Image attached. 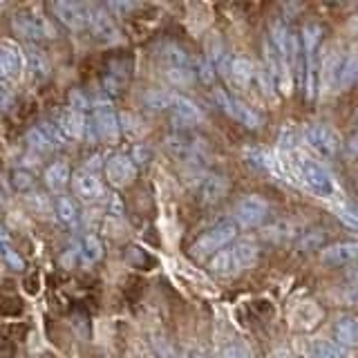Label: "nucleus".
Wrapping results in <instances>:
<instances>
[{
	"mask_svg": "<svg viewBox=\"0 0 358 358\" xmlns=\"http://www.w3.org/2000/svg\"><path fill=\"white\" fill-rule=\"evenodd\" d=\"M150 345L157 358H184V354L179 352L171 341L164 338V336H152Z\"/></svg>",
	"mask_w": 358,
	"mask_h": 358,
	"instance_id": "obj_31",
	"label": "nucleus"
},
{
	"mask_svg": "<svg viewBox=\"0 0 358 358\" xmlns=\"http://www.w3.org/2000/svg\"><path fill=\"white\" fill-rule=\"evenodd\" d=\"M137 162H134L132 155H126V152H115L110 155L106 164H103V173H106V179L112 188H128L134 184V179H137Z\"/></svg>",
	"mask_w": 358,
	"mask_h": 358,
	"instance_id": "obj_10",
	"label": "nucleus"
},
{
	"mask_svg": "<svg viewBox=\"0 0 358 358\" xmlns=\"http://www.w3.org/2000/svg\"><path fill=\"white\" fill-rule=\"evenodd\" d=\"M72 171L65 162H52L43 173V182L52 193H61V190L72 182Z\"/></svg>",
	"mask_w": 358,
	"mask_h": 358,
	"instance_id": "obj_26",
	"label": "nucleus"
},
{
	"mask_svg": "<svg viewBox=\"0 0 358 358\" xmlns=\"http://www.w3.org/2000/svg\"><path fill=\"white\" fill-rule=\"evenodd\" d=\"M197 76H199L204 83H213V81H215V65H213L210 61H201V63H197Z\"/></svg>",
	"mask_w": 358,
	"mask_h": 358,
	"instance_id": "obj_37",
	"label": "nucleus"
},
{
	"mask_svg": "<svg viewBox=\"0 0 358 358\" xmlns=\"http://www.w3.org/2000/svg\"><path fill=\"white\" fill-rule=\"evenodd\" d=\"M220 358H253L251 352L242 345H227L220 352Z\"/></svg>",
	"mask_w": 358,
	"mask_h": 358,
	"instance_id": "obj_36",
	"label": "nucleus"
},
{
	"mask_svg": "<svg viewBox=\"0 0 358 358\" xmlns=\"http://www.w3.org/2000/svg\"><path fill=\"white\" fill-rule=\"evenodd\" d=\"M257 257H260L257 244L253 240H240L227 246L224 251H220L215 257H210L208 268H210V273L217 278H235L244 273L246 268L255 266Z\"/></svg>",
	"mask_w": 358,
	"mask_h": 358,
	"instance_id": "obj_1",
	"label": "nucleus"
},
{
	"mask_svg": "<svg viewBox=\"0 0 358 358\" xmlns=\"http://www.w3.org/2000/svg\"><path fill=\"white\" fill-rule=\"evenodd\" d=\"M320 260L329 266H343L358 262V242H336L320 249Z\"/></svg>",
	"mask_w": 358,
	"mask_h": 358,
	"instance_id": "obj_20",
	"label": "nucleus"
},
{
	"mask_svg": "<svg viewBox=\"0 0 358 358\" xmlns=\"http://www.w3.org/2000/svg\"><path fill=\"white\" fill-rule=\"evenodd\" d=\"M11 27H14V31L25 41H43V38L56 36V29L52 22L45 16H41L38 11H31V9L14 14V18H11Z\"/></svg>",
	"mask_w": 358,
	"mask_h": 358,
	"instance_id": "obj_7",
	"label": "nucleus"
},
{
	"mask_svg": "<svg viewBox=\"0 0 358 358\" xmlns=\"http://www.w3.org/2000/svg\"><path fill=\"white\" fill-rule=\"evenodd\" d=\"M90 128H92L94 137L106 141V143H117V139L121 137V121L117 117V112L110 106L101 103L92 110V119H90Z\"/></svg>",
	"mask_w": 358,
	"mask_h": 358,
	"instance_id": "obj_14",
	"label": "nucleus"
},
{
	"mask_svg": "<svg viewBox=\"0 0 358 358\" xmlns=\"http://www.w3.org/2000/svg\"><path fill=\"white\" fill-rule=\"evenodd\" d=\"M345 150L350 157H358V134H354V137H350V141L345 143Z\"/></svg>",
	"mask_w": 358,
	"mask_h": 358,
	"instance_id": "obj_38",
	"label": "nucleus"
},
{
	"mask_svg": "<svg viewBox=\"0 0 358 358\" xmlns=\"http://www.w3.org/2000/svg\"><path fill=\"white\" fill-rule=\"evenodd\" d=\"M298 175L313 195L329 199L336 193V184L331 173L320 162H313L309 157H300L298 159Z\"/></svg>",
	"mask_w": 358,
	"mask_h": 358,
	"instance_id": "obj_5",
	"label": "nucleus"
},
{
	"mask_svg": "<svg viewBox=\"0 0 358 358\" xmlns=\"http://www.w3.org/2000/svg\"><path fill=\"white\" fill-rule=\"evenodd\" d=\"M56 215L67 227H76L78 224V208L70 197H56Z\"/></svg>",
	"mask_w": 358,
	"mask_h": 358,
	"instance_id": "obj_29",
	"label": "nucleus"
},
{
	"mask_svg": "<svg viewBox=\"0 0 358 358\" xmlns=\"http://www.w3.org/2000/svg\"><path fill=\"white\" fill-rule=\"evenodd\" d=\"M3 257H5V264L9 268H14V271H22L25 268V260L18 255V251H14L9 246V240H7V235H5V251H3Z\"/></svg>",
	"mask_w": 358,
	"mask_h": 358,
	"instance_id": "obj_34",
	"label": "nucleus"
},
{
	"mask_svg": "<svg viewBox=\"0 0 358 358\" xmlns=\"http://www.w3.org/2000/svg\"><path fill=\"white\" fill-rule=\"evenodd\" d=\"M264 61H266V74L273 81V85L282 94H289L291 87H294V67L273 48V43L268 38L264 41Z\"/></svg>",
	"mask_w": 358,
	"mask_h": 358,
	"instance_id": "obj_12",
	"label": "nucleus"
},
{
	"mask_svg": "<svg viewBox=\"0 0 358 358\" xmlns=\"http://www.w3.org/2000/svg\"><path fill=\"white\" fill-rule=\"evenodd\" d=\"M159 59L164 65V76L177 87H186L197 78V65L193 59L177 45L168 43L159 50Z\"/></svg>",
	"mask_w": 358,
	"mask_h": 358,
	"instance_id": "obj_2",
	"label": "nucleus"
},
{
	"mask_svg": "<svg viewBox=\"0 0 358 358\" xmlns=\"http://www.w3.org/2000/svg\"><path fill=\"white\" fill-rule=\"evenodd\" d=\"M305 141L313 152H318L322 157V159H334V157L341 152L338 134L329 126H324V123H311V126H307Z\"/></svg>",
	"mask_w": 358,
	"mask_h": 358,
	"instance_id": "obj_13",
	"label": "nucleus"
},
{
	"mask_svg": "<svg viewBox=\"0 0 358 358\" xmlns=\"http://www.w3.org/2000/svg\"><path fill=\"white\" fill-rule=\"evenodd\" d=\"M352 275H354V278H356V280H358V266H356V268H354V273H352Z\"/></svg>",
	"mask_w": 358,
	"mask_h": 358,
	"instance_id": "obj_40",
	"label": "nucleus"
},
{
	"mask_svg": "<svg viewBox=\"0 0 358 358\" xmlns=\"http://www.w3.org/2000/svg\"><path fill=\"white\" fill-rule=\"evenodd\" d=\"M22 70H25V54H22V50L16 43L3 41V45H0V72H3V78L5 81L18 78Z\"/></svg>",
	"mask_w": 358,
	"mask_h": 358,
	"instance_id": "obj_18",
	"label": "nucleus"
},
{
	"mask_svg": "<svg viewBox=\"0 0 358 358\" xmlns=\"http://www.w3.org/2000/svg\"><path fill=\"white\" fill-rule=\"evenodd\" d=\"M101 255H103V244L99 242L96 235L87 233L83 238V246H81V257L85 264H94L101 260Z\"/></svg>",
	"mask_w": 358,
	"mask_h": 358,
	"instance_id": "obj_30",
	"label": "nucleus"
},
{
	"mask_svg": "<svg viewBox=\"0 0 358 358\" xmlns=\"http://www.w3.org/2000/svg\"><path fill=\"white\" fill-rule=\"evenodd\" d=\"M222 70L231 72L229 74L231 81L238 83V85H251L255 78L260 76V74H257V70H255V65L249 59H244V56H235V59L227 61V63L222 65Z\"/></svg>",
	"mask_w": 358,
	"mask_h": 358,
	"instance_id": "obj_24",
	"label": "nucleus"
},
{
	"mask_svg": "<svg viewBox=\"0 0 358 358\" xmlns=\"http://www.w3.org/2000/svg\"><path fill=\"white\" fill-rule=\"evenodd\" d=\"M227 179H224L222 175H208L204 182H201V199L206 201V204H215V201H220L224 195H227Z\"/></svg>",
	"mask_w": 358,
	"mask_h": 358,
	"instance_id": "obj_28",
	"label": "nucleus"
},
{
	"mask_svg": "<svg viewBox=\"0 0 358 358\" xmlns=\"http://www.w3.org/2000/svg\"><path fill=\"white\" fill-rule=\"evenodd\" d=\"M300 352L305 358H350L343 345L327 338H309L300 345Z\"/></svg>",
	"mask_w": 358,
	"mask_h": 358,
	"instance_id": "obj_21",
	"label": "nucleus"
},
{
	"mask_svg": "<svg viewBox=\"0 0 358 358\" xmlns=\"http://www.w3.org/2000/svg\"><path fill=\"white\" fill-rule=\"evenodd\" d=\"M268 358H298V356L289 354L287 350H275V352H271V356H268Z\"/></svg>",
	"mask_w": 358,
	"mask_h": 358,
	"instance_id": "obj_39",
	"label": "nucleus"
},
{
	"mask_svg": "<svg viewBox=\"0 0 358 358\" xmlns=\"http://www.w3.org/2000/svg\"><path fill=\"white\" fill-rule=\"evenodd\" d=\"M166 150L171 152L177 162L188 166H204L210 159V150L206 141L195 137L190 132H175L166 139Z\"/></svg>",
	"mask_w": 358,
	"mask_h": 358,
	"instance_id": "obj_4",
	"label": "nucleus"
},
{
	"mask_svg": "<svg viewBox=\"0 0 358 358\" xmlns=\"http://www.w3.org/2000/svg\"><path fill=\"white\" fill-rule=\"evenodd\" d=\"M92 34L103 43H119L121 31L117 27L108 7H94V20H92Z\"/></svg>",
	"mask_w": 358,
	"mask_h": 358,
	"instance_id": "obj_22",
	"label": "nucleus"
},
{
	"mask_svg": "<svg viewBox=\"0 0 358 358\" xmlns=\"http://www.w3.org/2000/svg\"><path fill=\"white\" fill-rule=\"evenodd\" d=\"M358 81V52H350L341 56H334L327 63V83L334 92L352 87Z\"/></svg>",
	"mask_w": 358,
	"mask_h": 358,
	"instance_id": "obj_11",
	"label": "nucleus"
},
{
	"mask_svg": "<svg viewBox=\"0 0 358 358\" xmlns=\"http://www.w3.org/2000/svg\"><path fill=\"white\" fill-rule=\"evenodd\" d=\"M238 235V224L235 222H220L215 227H210L208 231H204L199 238L190 244V255L195 260H206V257H215L220 251H224L227 246H231V242Z\"/></svg>",
	"mask_w": 358,
	"mask_h": 358,
	"instance_id": "obj_3",
	"label": "nucleus"
},
{
	"mask_svg": "<svg viewBox=\"0 0 358 358\" xmlns=\"http://www.w3.org/2000/svg\"><path fill=\"white\" fill-rule=\"evenodd\" d=\"M213 99L217 101V106L227 112L231 119L242 123V126H246L249 130H257L262 126V117L257 115L251 106H246L244 101H240L238 96H233L231 92H227V90L215 87V90H213Z\"/></svg>",
	"mask_w": 358,
	"mask_h": 358,
	"instance_id": "obj_9",
	"label": "nucleus"
},
{
	"mask_svg": "<svg viewBox=\"0 0 358 358\" xmlns=\"http://www.w3.org/2000/svg\"><path fill=\"white\" fill-rule=\"evenodd\" d=\"M25 141L29 143V148L36 152H52L56 145L65 143L59 128H56V123H50V121H45L41 126H34L31 130H27Z\"/></svg>",
	"mask_w": 358,
	"mask_h": 358,
	"instance_id": "obj_16",
	"label": "nucleus"
},
{
	"mask_svg": "<svg viewBox=\"0 0 358 358\" xmlns=\"http://www.w3.org/2000/svg\"><path fill=\"white\" fill-rule=\"evenodd\" d=\"M168 112L173 115L175 123H182L184 128L195 126V123H199L201 119H204L201 110L193 103V101L182 96V94H173V101H171V108H168Z\"/></svg>",
	"mask_w": 358,
	"mask_h": 358,
	"instance_id": "obj_23",
	"label": "nucleus"
},
{
	"mask_svg": "<svg viewBox=\"0 0 358 358\" xmlns=\"http://www.w3.org/2000/svg\"><path fill=\"white\" fill-rule=\"evenodd\" d=\"M54 123H56V128H59L63 141H81L85 137V130L90 128L83 112L72 110V108L63 112Z\"/></svg>",
	"mask_w": 358,
	"mask_h": 358,
	"instance_id": "obj_19",
	"label": "nucleus"
},
{
	"mask_svg": "<svg viewBox=\"0 0 358 358\" xmlns=\"http://www.w3.org/2000/svg\"><path fill=\"white\" fill-rule=\"evenodd\" d=\"M175 92H166V90H152V92L145 94V106L152 110H168L171 108Z\"/></svg>",
	"mask_w": 358,
	"mask_h": 358,
	"instance_id": "obj_32",
	"label": "nucleus"
},
{
	"mask_svg": "<svg viewBox=\"0 0 358 358\" xmlns=\"http://www.w3.org/2000/svg\"><path fill=\"white\" fill-rule=\"evenodd\" d=\"M72 186H74L76 197H81L83 201H90V204L106 197V186H103V182H101V179L96 177L94 171H87V168H81V171L74 173Z\"/></svg>",
	"mask_w": 358,
	"mask_h": 358,
	"instance_id": "obj_17",
	"label": "nucleus"
},
{
	"mask_svg": "<svg viewBox=\"0 0 358 358\" xmlns=\"http://www.w3.org/2000/svg\"><path fill=\"white\" fill-rule=\"evenodd\" d=\"M268 213H271V206L266 199L260 195H244L233 208V220L242 229H255L268 220Z\"/></svg>",
	"mask_w": 358,
	"mask_h": 358,
	"instance_id": "obj_8",
	"label": "nucleus"
},
{
	"mask_svg": "<svg viewBox=\"0 0 358 358\" xmlns=\"http://www.w3.org/2000/svg\"><path fill=\"white\" fill-rule=\"evenodd\" d=\"M334 334L336 343L343 345L345 350H354V347H358V318L350 316V313H343V316L336 318Z\"/></svg>",
	"mask_w": 358,
	"mask_h": 358,
	"instance_id": "obj_25",
	"label": "nucleus"
},
{
	"mask_svg": "<svg viewBox=\"0 0 358 358\" xmlns=\"http://www.w3.org/2000/svg\"><path fill=\"white\" fill-rule=\"evenodd\" d=\"M322 38V27L316 22H309L302 29V56H305V74H307V99L313 96V76H316V52L320 48Z\"/></svg>",
	"mask_w": 358,
	"mask_h": 358,
	"instance_id": "obj_15",
	"label": "nucleus"
},
{
	"mask_svg": "<svg viewBox=\"0 0 358 358\" xmlns=\"http://www.w3.org/2000/svg\"><path fill=\"white\" fill-rule=\"evenodd\" d=\"M128 78H130V65H126V61H112L106 70V76H103L106 92L119 94L121 87L128 83Z\"/></svg>",
	"mask_w": 358,
	"mask_h": 358,
	"instance_id": "obj_27",
	"label": "nucleus"
},
{
	"mask_svg": "<svg viewBox=\"0 0 358 358\" xmlns=\"http://www.w3.org/2000/svg\"><path fill=\"white\" fill-rule=\"evenodd\" d=\"M50 11L54 14V18L70 31L92 29L94 7H90L87 3H70V0H59V3L50 5Z\"/></svg>",
	"mask_w": 358,
	"mask_h": 358,
	"instance_id": "obj_6",
	"label": "nucleus"
},
{
	"mask_svg": "<svg viewBox=\"0 0 358 358\" xmlns=\"http://www.w3.org/2000/svg\"><path fill=\"white\" fill-rule=\"evenodd\" d=\"M291 224H285V222H280V224H273L271 229L266 231V238L268 240H275V242H285L291 238Z\"/></svg>",
	"mask_w": 358,
	"mask_h": 358,
	"instance_id": "obj_35",
	"label": "nucleus"
},
{
	"mask_svg": "<svg viewBox=\"0 0 358 358\" xmlns=\"http://www.w3.org/2000/svg\"><path fill=\"white\" fill-rule=\"evenodd\" d=\"M11 184H14V188L18 190V193H25V190L34 188V177H31L29 171H22V168H18V171L11 173Z\"/></svg>",
	"mask_w": 358,
	"mask_h": 358,
	"instance_id": "obj_33",
	"label": "nucleus"
}]
</instances>
